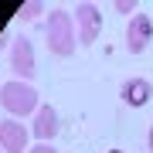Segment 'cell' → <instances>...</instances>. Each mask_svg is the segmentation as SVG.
I'll return each mask as SVG.
<instances>
[{"instance_id":"1","label":"cell","mask_w":153,"mask_h":153,"mask_svg":"<svg viewBox=\"0 0 153 153\" xmlns=\"http://www.w3.org/2000/svg\"><path fill=\"white\" fill-rule=\"evenodd\" d=\"M0 105L10 116H34L41 109V95L27 82H7V85H0Z\"/></svg>"},{"instance_id":"2","label":"cell","mask_w":153,"mask_h":153,"mask_svg":"<svg viewBox=\"0 0 153 153\" xmlns=\"http://www.w3.org/2000/svg\"><path fill=\"white\" fill-rule=\"evenodd\" d=\"M78 44V31H75V17L65 10H51L48 14V48L55 55L68 58Z\"/></svg>"},{"instance_id":"3","label":"cell","mask_w":153,"mask_h":153,"mask_svg":"<svg viewBox=\"0 0 153 153\" xmlns=\"http://www.w3.org/2000/svg\"><path fill=\"white\" fill-rule=\"evenodd\" d=\"M75 24H78V44H95L102 34V10L95 4H78L75 7Z\"/></svg>"},{"instance_id":"4","label":"cell","mask_w":153,"mask_h":153,"mask_svg":"<svg viewBox=\"0 0 153 153\" xmlns=\"http://www.w3.org/2000/svg\"><path fill=\"white\" fill-rule=\"evenodd\" d=\"M10 65L21 78H34L38 75V58H34V44L24 38V34H17L14 38V48H10Z\"/></svg>"},{"instance_id":"5","label":"cell","mask_w":153,"mask_h":153,"mask_svg":"<svg viewBox=\"0 0 153 153\" xmlns=\"http://www.w3.org/2000/svg\"><path fill=\"white\" fill-rule=\"evenodd\" d=\"M153 41V21L146 14H136L129 21V27H126V48L133 51V55H143V51L150 48Z\"/></svg>"},{"instance_id":"6","label":"cell","mask_w":153,"mask_h":153,"mask_svg":"<svg viewBox=\"0 0 153 153\" xmlns=\"http://www.w3.org/2000/svg\"><path fill=\"white\" fill-rule=\"evenodd\" d=\"M31 133H34V140H41V143L55 140L58 133H61V119H58L55 105H41V109L34 112V119H31Z\"/></svg>"},{"instance_id":"7","label":"cell","mask_w":153,"mask_h":153,"mask_svg":"<svg viewBox=\"0 0 153 153\" xmlns=\"http://www.w3.org/2000/svg\"><path fill=\"white\" fill-rule=\"evenodd\" d=\"M0 150L4 153H27V129L17 119L0 123Z\"/></svg>"},{"instance_id":"8","label":"cell","mask_w":153,"mask_h":153,"mask_svg":"<svg viewBox=\"0 0 153 153\" xmlns=\"http://www.w3.org/2000/svg\"><path fill=\"white\" fill-rule=\"evenodd\" d=\"M119 99L126 105H133V109H140V105H146L153 99V85L146 82V78H126L123 88H119Z\"/></svg>"},{"instance_id":"9","label":"cell","mask_w":153,"mask_h":153,"mask_svg":"<svg viewBox=\"0 0 153 153\" xmlns=\"http://www.w3.org/2000/svg\"><path fill=\"white\" fill-rule=\"evenodd\" d=\"M41 14H44V4H38V0H27V4L17 10V21H38Z\"/></svg>"},{"instance_id":"10","label":"cell","mask_w":153,"mask_h":153,"mask_svg":"<svg viewBox=\"0 0 153 153\" xmlns=\"http://www.w3.org/2000/svg\"><path fill=\"white\" fill-rule=\"evenodd\" d=\"M136 0H116V10H119V14H133V10H136Z\"/></svg>"},{"instance_id":"11","label":"cell","mask_w":153,"mask_h":153,"mask_svg":"<svg viewBox=\"0 0 153 153\" xmlns=\"http://www.w3.org/2000/svg\"><path fill=\"white\" fill-rule=\"evenodd\" d=\"M27 153H58V150L48 146V143H41V146H34V150H27Z\"/></svg>"},{"instance_id":"12","label":"cell","mask_w":153,"mask_h":153,"mask_svg":"<svg viewBox=\"0 0 153 153\" xmlns=\"http://www.w3.org/2000/svg\"><path fill=\"white\" fill-rule=\"evenodd\" d=\"M150 153H153V126H150Z\"/></svg>"},{"instance_id":"13","label":"cell","mask_w":153,"mask_h":153,"mask_svg":"<svg viewBox=\"0 0 153 153\" xmlns=\"http://www.w3.org/2000/svg\"><path fill=\"white\" fill-rule=\"evenodd\" d=\"M109 153H123V150H109Z\"/></svg>"},{"instance_id":"14","label":"cell","mask_w":153,"mask_h":153,"mask_svg":"<svg viewBox=\"0 0 153 153\" xmlns=\"http://www.w3.org/2000/svg\"><path fill=\"white\" fill-rule=\"evenodd\" d=\"M0 153H4V150H0Z\"/></svg>"}]
</instances>
